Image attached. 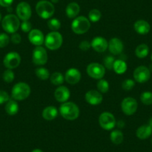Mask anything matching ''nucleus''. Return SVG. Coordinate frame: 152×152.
Returning <instances> with one entry per match:
<instances>
[{
	"label": "nucleus",
	"mask_w": 152,
	"mask_h": 152,
	"mask_svg": "<svg viewBox=\"0 0 152 152\" xmlns=\"http://www.w3.org/2000/svg\"><path fill=\"white\" fill-rule=\"evenodd\" d=\"M59 112L64 119L69 121L75 120L78 118L80 110L78 105L71 102H66L60 106Z\"/></svg>",
	"instance_id": "nucleus-1"
},
{
	"label": "nucleus",
	"mask_w": 152,
	"mask_h": 152,
	"mask_svg": "<svg viewBox=\"0 0 152 152\" xmlns=\"http://www.w3.org/2000/svg\"><path fill=\"white\" fill-rule=\"evenodd\" d=\"M36 12L42 19H50L55 14V6L53 3L47 0H41L37 3Z\"/></svg>",
	"instance_id": "nucleus-2"
},
{
	"label": "nucleus",
	"mask_w": 152,
	"mask_h": 152,
	"mask_svg": "<svg viewBox=\"0 0 152 152\" xmlns=\"http://www.w3.org/2000/svg\"><path fill=\"white\" fill-rule=\"evenodd\" d=\"M31 94L30 86L25 82L17 83L11 90V96L16 101H23Z\"/></svg>",
	"instance_id": "nucleus-3"
},
{
	"label": "nucleus",
	"mask_w": 152,
	"mask_h": 152,
	"mask_svg": "<svg viewBox=\"0 0 152 152\" xmlns=\"http://www.w3.org/2000/svg\"><path fill=\"white\" fill-rule=\"evenodd\" d=\"M20 19L14 14H8L2 20V28L8 34L16 33L20 28Z\"/></svg>",
	"instance_id": "nucleus-4"
},
{
	"label": "nucleus",
	"mask_w": 152,
	"mask_h": 152,
	"mask_svg": "<svg viewBox=\"0 0 152 152\" xmlns=\"http://www.w3.org/2000/svg\"><path fill=\"white\" fill-rule=\"evenodd\" d=\"M90 26L91 24L88 18L84 16H80L74 19L72 23L71 28L76 34H83L88 31Z\"/></svg>",
	"instance_id": "nucleus-5"
},
{
	"label": "nucleus",
	"mask_w": 152,
	"mask_h": 152,
	"mask_svg": "<svg viewBox=\"0 0 152 152\" xmlns=\"http://www.w3.org/2000/svg\"><path fill=\"white\" fill-rule=\"evenodd\" d=\"M45 46L49 50L55 51L60 49L63 44V37L58 31H51L45 37Z\"/></svg>",
	"instance_id": "nucleus-6"
},
{
	"label": "nucleus",
	"mask_w": 152,
	"mask_h": 152,
	"mask_svg": "<svg viewBox=\"0 0 152 152\" xmlns=\"http://www.w3.org/2000/svg\"><path fill=\"white\" fill-rule=\"evenodd\" d=\"M87 75L90 78L93 79L100 80L102 79L106 72V69L104 65L99 64V63H91L87 66Z\"/></svg>",
	"instance_id": "nucleus-7"
},
{
	"label": "nucleus",
	"mask_w": 152,
	"mask_h": 152,
	"mask_svg": "<svg viewBox=\"0 0 152 152\" xmlns=\"http://www.w3.org/2000/svg\"><path fill=\"white\" fill-rule=\"evenodd\" d=\"M99 123L104 130L110 131L116 126V120L111 113L103 112L99 117Z\"/></svg>",
	"instance_id": "nucleus-8"
},
{
	"label": "nucleus",
	"mask_w": 152,
	"mask_h": 152,
	"mask_svg": "<svg viewBox=\"0 0 152 152\" xmlns=\"http://www.w3.org/2000/svg\"><path fill=\"white\" fill-rule=\"evenodd\" d=\"M32 61L35 65L43 66L48 61V54L43 46H36L32 53Z\"/></svg>",
	"instance_id": "nucleus-9"
},
{
	"label": "nucleus",
	"mask_w": 152,
	"mask_h": 152,
	"mask_svg": "<svg viewBox=\"0 0 152 152\" xmlns=\"http://www.w3.org/2000/svg\"><path fill=\"white\" fill-rule=\"evenodd\" d=\"M122 110L127 116H131L135 113L138 108L137 100L132 97H127L122 100L121 104Z\"/></svg>",
	"instance_id": "nucleus-10"
},
{
	"label": "nucleus",
	"mask_w": 152,
	"mask_h": 152,
	"mask_svg": "<svg viewBox=\"0 0 152 152\" xmlns=\"http://www.w3.org/2000/svg\"><path fill=\"white\" fill-rule=\"evenodd\" d=\"M20 63H21V57L16 52H11L8 53L3 60L4 66L9 69H13L18 67Z\"/></svg>",
	"instance_id": "nucleus-11"
},
{
	"label": "nucleus",
	"mask_w": 152,
	"mask_h": 152,
	"mask_svg": "<svg viewBox=\"0 0 152 152\" xmlns=\"http://www.w3.org/2000/svg\"><path fill=\"white\" fill-rule=\"evenodd\" d=\"M151 71L148 67L145 66H140L134 71V78L135 81L143 84L150 79Z\"/></svg>",
	"instance_id": "nucleus-12"
},
{
	"label": "nucleus",
	"mask_w": 152,
	"mask_h": 152,
	"mask_svg": "<svg viewBox=\"0 0 152 152\" xmlns=\"http://www.w3.org/2000/svg\"><path fill=\"white\" fill-rule=\"evenodd\" d=\"M17 16L22 21H27L31 18L32 14L31 8L30 5L26 2H21L17 5Z\"/></svg>",
	"instance_id": "nucleus-13"
},
{
	"label": "nucleus",
	"mask_w": 152,
	"mask_h": 152,
	"mask_svg": "<svg viewBox=\"0 0 152 152\" xmlns=\"http://www.w3.org/2000/svg\"><path fill=\"white\" fill-rule=\"evenodd\" d=\"M28 40L31 44L36 46H40L44 43L45 37L43 32L39 29H32L28 33Z\"/></svg>",
	"instance_id": "nucleus-14"
},
{
	"label": "nucleus",
	"mask_w": 152,
	"mask_h": 152,
	"mask_svg": "<svg viewBox=\"0 0 152 152\" xmlns=\"http://www.w3.org/2000/svg\"><path fill=\"white\" fill-rule=\"evenodd\" d=\"M65 81L69 84H78L81 78V72L76 68H70L66 72L65 76H64Z\"/></svg>",
	"instance_id": "nucleus-15"
},
{
	"label": "nucleus",
	"mask_w": 152,
	"mask_h": 152,
	"mask_svg": "<svg viewBox=\"0 0 152 152\" xmlns=\"http://www.w3.org/2000/svg\"><path fill=\"white\" fill-rule=\"evenodd\" d=\"M85 100L86 102L90 105H99L103 101V96L102 93L98 90H91L87 92L85 94Z\"/></svg>",
	"instance_id": "nucleus-16"
},
{
	"label": "nucleus",
	"mask_w": 152,
	"mask_h": 152,
	"mask_svg": "<svg viewBox=\"0 0 152 152\" xmlns=\"http://www.w3.org/2000/svg\"><path fill=\"white\" fill-rule=\"evenodd\" d=\"M108 49L113 55H119L124 49V45L122 40L119 38H112L108 43Z\"/></svg>",
	"instance_id": "nucleus-17"
},
{
	"label": "nucleus",
	"mask_w": 152,
	"mask_h": 152,
	"mask_svg": "<svg viewBox=\"0 0 152 152\" xmlns=\"http://www.w3.org/2000/svg\"><path fill=\"white\" fill-rule=\"evenodd\" d=\"M90 43H91V48L99 53L104 52L108 48L107 41L102 37H96L93 38Z\"/></svg>",
	"instance_id": "nucleus-18"
},
{
	"label": "nucleus",
	"mask_w": 152,
	"mask_h": 152,
	"mask_svg": "<svg viewBox=\"0 0 152 152\" xmlns=\"http://www.w3.org/2000/svg\"><path fill=\"white\" fill-rule=\"evenodd\" d=\"M54 95L57 102L64 103L69 99L70 91L65 86H60L55 90Z\"/></svg>",
	"instance_id": "nucleus-19"
},
{
	"label": "nucleus",
	"mask_w": 152,
	"mask_h": 152,
	"mask_svg": "<svg viewBox=\"0 0 152 152\" xmlns=\"http://www.w3.org/2000/svg\"><path fill=\"white\" fill-rule=\"evenodd\" d=\"M134 28L137 34L141 35L147 34L151 30V26L147 21L143 20H137L134 25Z\"/></svg>",
	"instance_id": "nucleus-20"
},
{
	"label": "nucleus",
	"mask_w": 152,
	"mask_h": 152,
	"mask_svg": "<svg viewBox=\"0 0 152 152\" xmlns=\"http://www.w3.org/2000/svg\"><path fill=\"white\" fill-rule=\"evenodd\" d=\"M58 110L54 106H48L43 109L42 112V116L43 118L46 120L52 121L54 120L55 118L58 116Z\"/></svg>",
	"instance_id": "nucleus-21"
},
{
	"label": "nucleus",
	"mask_w": 152,
	"mask_h": 152,
	"mask_svg": "<svg viewBox=\"0 0 152 152\" xmlns=\"http://www.w3.org/2000/svg\"><path fill=\"white\" fill-rule=\"evenodd\" d=\"M79 5L76 2H70L66 8V14L69 19H75L80 13Z\"/></svg>",
	"instance_id": "nucleus-22"
},
{
	"label": "nucleus",
	"mask_w": 152,
	"mask_h": 152,
	"mask_svg": "<svg viewBox=\"0 0 152 152\" xmlns=\"http://www.w3.org/2000/svg\"><path fill=\"white\" fill-rule=\"evenodd\" d=\"M152 134V129L148 125H142L136 131V135L140 140L148 139Z\"/></svg>",
	"instance_id": "nucleus-23"
},
{
	"label": "nucleus",
	"mask_w": 152,
	"mask_h": 152,
	"mask_svg": "<svg viewBox=\"0 0 152 152\" xmlns=\"http://www.w3.org/2000/svg\"><path fill=\"white\" fill-rule=\"evenodd\" d=\"M5 110L8 115H10V116H14L19 111L18 103L14 99H10L8 102H6Z\"/></svg>",
	"instance_id": "nucleus-24"
},
{
	"label": "nucleus",
	"mask_w": 152,
	"mask_h": 152,
	"mask_svg": "<svg viewBox=\"0 0 152 152\" xmlns=\"http://www.w3.org/2000/svg\"><path fill=\"white\" fill-rule=\"evenodd\" d=\"M128 69V65H127L126 62L122 59H118L115 61L113 64V70L116 74L122 75L124 74L125 72L127 71Z\"/></svg>",
	"instance_id": "nucleus-25"
},
{
	"label": "nucleus",
	"mask_w": 152,
	"mask_h": 152,
	"mask_svg": "<svg viewBox=\"0 0 152 152\" xmlns=\"http://www.w3.org/2000/svg\"><path fill=\"white\" fill-rule=\"evenodd\" d=\"M110 139L111 142L115 145H119L123 142L124 140V134L119 130H114L110 133Z\"/></svg>",
	"instance_id": "nucleus-26"
},
{
	"label": "nucleus",
	"mask_w": 152,
	"mask_h": 152,
	"mask_svg": "<svg viewBox=\"0 0 152 152\" xmlns=\"http://www.w3.org/2000/svg\"><path fill=\"white\" fill-rule=\"evenodd\" d=\"M149 53V48L145 43L140 44L135 49V55L138 58L142 59V58H146Z\"/></svg>",
	"instance_id": "nucleus-27"
},
{
	"label": "nucleus",
	"mask_w": 152,
	"mask_h": 152,
	"mask_svg": "<svg viewBox=\"0 0 152 152\" xmlns=\"http://www.w3.org/2000/svg\"><path fill=\"white\" fill-rule=\"evenodd\" d=\"M64 80H65V78H64V75L59 72H55L50 75V81L54 85H61L64 83Z\"/></svg>",
	"instance_id": "nucleus-28"
},
{
	"label": "nucleus",
	"mask_w": 152,
	"mask_h": 152,
	"mask_svg": "<svg viewBox=\"0 0 152 152\" xmlns=\"http://www.w3.org/2000/svg\"><path fill=\"white\" fill-rule=\"evenodd\" d=\"M35 74H36L37 77L39 79L43 80V81L47 80L48 78H50L49 71L46 68H44V67H39V68L36 69V70H35Z\"/></svg>",
	"instance_id": "nucleus-29"
},
{
	"label": "nucleus",
	"mask_w": 152,
	"mask_h": 152,
	"mask_svg": "<svg viewBox=\"0 0 152 152\" xmlns=\"http://www.w3.org/2000/svg\"><path fill=\"white\" fill-rule=\"evenodd\" d=\"M102 17V13L99 10L94 8L92 9L88 14V19L92 23H97Z\"/></svg>",
	"instance_id": "nucleus-30"
},
{
	"label": "nucleus",
	"mask_w": 152,
	"mask_h": 152,
	"mask_svg": "<svg viewBox=\"0 0 152 152\" xmlns=\"http://www.w3.org/2000/svg\"><path fill=\"white\" fill-rule=\"evenodd\" d=\"M47 26L52 31H58L60 28H61V23L59 20L56 18H52L48 21Z\"/></svg>",
	"instance_id": "nucleus-31"
},
{
	"label": "nucleus",
	"mask_w": 152,
	"mask_h": 152,
	"mask_svg": "<svg viewBox=\"0 0 152 152\" xmlns=\"http://www.w3.org/2000/svg\"><path fill=\"white\" fill-rule=\"evenodd\" d=\"M97 88L98 91L100 92L101 93H107L110 88L109 83L106 80L100 79L97 83Z\"/></svg>",
	"instance_id": "nucleus-32"
},
{
	"label": "nucleus",
	"mask_w": 152,
	"mask_h": 152,
	"mask_svg": "<svg viewBox=\"0 0 152 152\" xmlns=\"http://www.w3.org/2000/svg\"><path fill=\"white\" fill-rule=\"evenodd\" d=\"M140 100L145 105L152 104V93L149 91L144 92L140 96Z\"/></svg>",
	"instance_id": "nucleus-33"
},
{
	"label": "nucleus",
	"mask_w": 152,
	"mask_h": 152,
	"mask_svg": "<svg viewBox=\"0 0 152 152\" xmlns=\"http://www.w3.org/2000/svg\"><path fill=\"white\" fill-rule=\"evenodd\" d=\"M14 72L12 71V69H8L5 70L2 75V78L6 83H11L14 80Z\"/></svg>",
	"instance_id": "nucleus-34"
},
{
	"label": "nucleus",
	"mask_w": 152,
	"mask_h": 152,
	"mask_svg": "<svg viewBox=\"0 0 152 152\" xmlns=\"http://www.w3.org/2000/svg\"><path fill=\"white\" fill-rule=\"evenodd\" d=\"M115 58L112 56H107L104 59V66L105 69H107L108 70H112L113 67L114 62H115Z\"/></svg>",
	"instance_id": "nucleus-35"
},
{
	"label": "nucleus",
	"mask_w": 152,
	"mask_h": 152,
	"mask_svg": "<svg viewBox=\"0 0 152 152\" xmlns=\"http://www.w3.org/2000/svg\"><path fill=\"white\" fill-rule=\"evenodd\" d=\"M10 40V37L6 33H0V48L6 47Z\"/></svg>",
	"instance_id": "nucleus-36"
},
{
	"label": "nucleus",
	"mask_w": 152,
	"mask_h": 152,
	"mask_svg": "<svg viewBox=\"0 0 152 152\" xmlns=\"http://www.w3.org/2000/svg\"><path fill=\"white\" fill-rule=\"evenodd\" d=\"M134 86H135V81L132 79L125 80L122 84V89L125 90H127V91H129V90H132Z\"/></svg>",
	"instance_id": "nucleus-37"
},
{
	"label": "nucleus",
	"mask_w": 152,
	"mask_h": 152,
	"mask_svg": "<svg viewBox=\"0 0 152 152\" xmlns=\"http://www.w3.org/2000/svg\"><path fill=\"white\" fill-rule=\"evenodd\" d=\"M20 28L25 33H29L32 30V25L28 20L23 21V23L20 24Z\"/></svg>",
	"instance_id": "nucleus-38"
},
{
	"label": "nucleus",
	"mask_w": 152,
	"mask_h": 152,
	"mask_svg": "<svg viewBox=\"0 0 152 152\" xmlns=\"http://www.w3.org/2000/svg\"><path fill=\"white\" fill-rule=\"evenodd\" d=\"M10 100V96L7 92L4 90H0V104L6 103Z\"/></svg>",
	"instance_id": "nucleus-39"
},
{
	"label": "nucleus",
	"mask_w": 152,
	"mask_h": 152,
	"mask_svg": "<svg viewBox=\"0 0 152 152\" xmlns=\"http://www.w3.org/2000/svg\"><path fill=\"white\" fill-rule=\"evenodd\" d=\"M90 48H91V43H90V42L87 41V40H84V41H81V43H80L79 49H81V50L86 52V51L89 50Z\"/></svg>",
	"instance_id": "nucleus-40"
},
{
	"label": "nucleus",
	"mask_w": 152,
	"mask_h": 152,
	"mask_svg": "<svg viewBox=\"0 0 152 152\" xmlns=\"http://www.w3.org/2000/svg\"><path fill=\"white\" fill-rule=\"evenodd\" d=\"M11 40L13 43H14V44H19V43H20V42H21L22 37L21 36H20V34H17V32H16V33L12 34V35H11Z\"/></svg>",
	"instance_id": "nucleus-41"
},
{
	"label": "nucleus",
	"mask_w": 152,
	"mask_h": 152,
	"mask_svg": "<svg viewBox=\"0 0 152 152\" xmlns=\"http://www.w3.org/2000/svg\"><path fill=\"white\" fill-rule=\"evenodd\" d=\"M14 0H0V5L5 8H8L12 5Z\"/></svg>",
	"instance_id": "nucleus-42"
},
{
	"label": "nucleus",
	"mask_w": 152,
	"mask_h": 152,
	"mask_svg": "<svg viewBox=\"0 0 152 152\" xmlns=\"http://www.w3.org/2000/svg\"><path fill=\"white\" fill-rule=\"evenodd\" d=\"M116 124H117L118 127H119L120 128H123L124 125H125V123H124V122H122V121H119Z\"/></svg>",
	"instance_id": "nucleus-43"
},
{
	"label": "nucleus",
	"mask_w": 152,
	"mask_h": 152,
	"mask_svg": "<svg viewBox=\"0 0 152 152\" xmlns=\"http://www.w3.org/2000/svg\"><path fill=\"white\" fill-rule=\"evenodd\" d=\"M31 152H43V151L42 150H40V149L36 148V149H34Z\"/></svg>",
	"instance_id": "nucleus-44"
},
{
	"label": "nucleus",
	"mask_w": 152,
	"mask_h": 152,
	"mask_svg": "<svg viewBox=\"0 0 152 152\" xmlns=\"http://www.w3.org/2000/svg\"><path fill=\"white\" fill-rule=\"evenodd\" d=\"M148 125L151 127V128L152 129V118H151L148 121Z\"/></svg>",
	"instance_id": "nucleus-45"
},
{
	"label": "nucleus",
	"mask_w": 152,
	"mask_h": 152,
	"mask_svg": "<svg viewBox=\"0 0 152 152\" xmlns=\"http://www.w3.org/2000/svg\"><path fill=\"white\" fill-rule=\"evenodd\" d=\"M51 1H52V3H57L59 0H51Z\"/></svg>",
	"instance_id": "nucleus-46"
},
{
	"label": "nucleus",
	"mask_w": 152,
	"mask_h": 152,
	"mask_svg": "<svg viewBox=\"0 0 152 152\" xmlns=\"http://www.w3.org/2000/svg\"><path fill=\"white\" fill-rule=\"evenodd\" d=\"M2 20V15H1V13H0V21Z\"/></svg>",
	"instance_id": "nucleus-47"
},
{
	"label": "nucleus",
	"mask_w": 152,
	"mask_h": 152,
	"mask_svg": "<svg viewBox=\"0 0 152 152\" xmlns=\"http://www.w3.org/2000/svg\"><path fill=\"white\" fill-rule=\"evenodd\" d=\"M151 60H152V55H151Z\"/></svg>",
	"instance_id": "nucleus-48"
},
{
	"label": "nucleus",
	"mask_w": 152,
	"mask_h": 152,
	"mask_svg": "<svg viewBox=\"0 0 152 152\" xmlns=\"http://www.w3.org/2000/svg\"><path fill=\"white\" fill-rule=\"evenodd\" d=\"M151 142H152V141H151Z\"/></svg>",
	"instance_id": "nucleus-49"
}]
</instances>
